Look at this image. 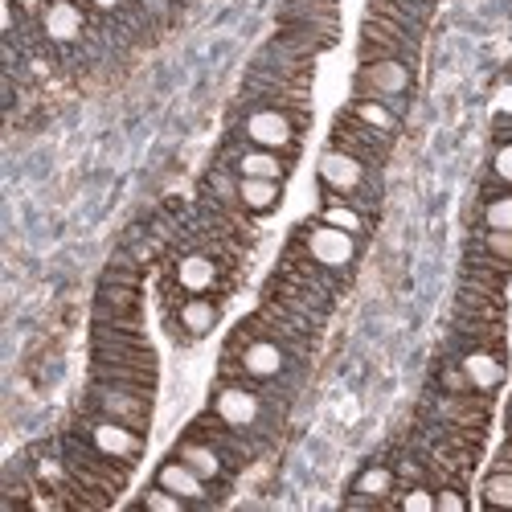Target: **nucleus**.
I'll return each instance as SVG.
<instances>
[{"label":"nucleus","mask_w":512,"mask_h":512,"mask_svg":"<svg viewBox=\"0 0 512 512\" xmlns=\"http://www.w3.org/2000/svg\"><path fill=\"white\" fill-rule=\"evenodd\" d=\"M209 410L218 414L222 422H230L234 431L250 435L263 451L275 443L279 426H283V410H279V406H271L254 386H242V381H226V377L213 381Z\"/></svg>","instance_id":"f257e3e1"},{"label":"nucleus","mask_w":512,"mask_h":512,"mask_svg":"<svg viewBox=\"0 0 512 512\" xmlns=\"http://www.w3.org/2000/svg\"><path fill=\"white\" fill-rule=\"evenodd\" d=\"M160 271L173 279L181 291H189V295H213V300H230V295L238 291V275L222 263V259H213L209 250H193V246H185V250H164L160 254Z\"/></svg>","instance_id":"f03ea898"},{"label":"nucleus","mask_w":512,"mask_h":512,"mask_svg":"<svg viewBox=\"0 0 512 512\" xmlns=\"http://www.w3.org/2000/svg\"><path fill=\"white\" fill-rule=\"evenodd\" d=\"M308 123L312 115L287 111V107H238L234 132L254 148H271V152L300 160V140L308 132Z\"/></svg>","instance_id":"7ed1b4c3"},{"label":"nucleus","mask_w":512,"mask_h":512,"mask_svg":"<svg viewBox=\"0 0 512 512\" xmlns=\"http://www.w3.org/2000/svg\"><path fill=\"white\" fill-rule=\"evenodd\" d=\"M353 95L381 99V103H390L398 115H406L410 95H414V66H410V62H398V58H369V62H357Z\"/></svg>","instance_id":"20e7f679"},{"label":"nucleus","mask_w":512,"mask_h":512,"mask_svg":"<svg viewBox=\"0 0 512 512\" xmlns=\"http://www.w3.org/2000/svg\"><path fill=\"white\" fill-rule=\"evenodd\" d=\"M152 398H156V394H140V390L111 386V381H95V377H91V381H87V390H82L78 410L115 418V422L136 426V431L148 435V426H152Z\"/></svg>","instance_id":"39448f33"},{"label":"nucleus","mask_w":512,"mask_h":512,"mask_svg":"<svg viewBox=\"0 0 512 512\" xmlns=\"http://www.w3.org/2000/svg\"><path fill=\"white\" fill-rule=\"evenodd\" d=\"M291 242L300 246L304 254H312V259L328 271H340V275H349L353 263H357V234L349 230H336L320 218H308L291 230Z\"/></svg>","instance_id":"423d86ee"},{"label":"nucleus","mask_w":512,"mask_h":512,"mask_svg":"<svg viewBox=\"0 0 512 512\" xmlns=\"http://www.w3.org/2000/svg\"><path fill=\"white\" fill-rule=\"evenodd\" d=\"M361 62L369 58H398V62H410L418 66V54H422V37L410 33L406 25L381 17V13H369L365 9V21H361Z\"/></svg>","instance_id":"0eeeda50"},{"label":"nucleus","mask_w":512,"mask_h":512,"mask_svg":"<svg viewBox=\"0 0 512 512\" xmlns=\"http://www.w3.org/2000/svg\"><path fill=\"white\" fill-rule=\"evenodd\" d=\"M74 431H78L82 439H91L103 455H111V459L123 463V467H136L140 455H144V431H136V426H123V422H115V418L78 410V414H74Z\"/></svg>","instance_id":"6e6552de"},{"label":"nucleus","mask_w":512,"mask_h":512,"mask_svg":"<svg viewBox=\"0 0 512 512\" xmlns=\"http://www.w3.org/2000/svg\"><path fill=\"white\" fill-rule=\"evenodd\" d=\"M394 140H398V136L377 132V127L361 123V119H357L353 111H345V107H340L336 119H332V148H345V152L357 156L361 164L377 168V173L390 164V156H394Z\"/></svg>","instance_id":"1a4fd4ad"},{"label":"nucleus","mask_w":512,"mask_h":512,"mask_svg":"<svg viewBox=\"0 0 512 512\" xmlns=\"http://www.w3.org/2000/svg\"><path fill=\"white\" fill-rule=\"evenodd\" d=\"M275 275H283V279H291V283H300V287H308V291L324 295L328 304H336L340 295L349 291V283H353V275H340V271H328V267H320V263L312 259V254H304V250L295 246L291 238H287V246L279 250Z\"/></svg>","instance_id":"9d476101"},{"label":"nucleus","mask_w":512,"mask_h":512,"mask_svg":"<svg viewBox=\"0 0 512 512\" xmlns=\"http://www.w3.org/2000/svg\"><path fill=\"white\" fill-rule=\"evenodd\" d=\"M181 435H193V439L213 443V447H218V451L226 455V463L234 467V476H238V472H246V467L263 455V447H259V443H254L250 435H242V431H234V426H230V422H222V418L213 414V410L197 414V418L185 426Z\"/></svg>","instance_id":"9b49d317"},{"label":"nucleus","mask_w":512,"mask_h":512,"mask_svg":"<svg viewBox=\"0 0 512 512\" xmlns=\"http://www.w3.org/2000/svg\"><path fill=\"white\" fill-rule=\"evenodd\" d=\"M213 160H222V164H230L238 177H259V181H287V173H291V156H283V152H271V148H254V144H246L242 136L234 140H226L222 148H218V156Z\"/></svg>","instance_id":"f8f14e48"},{"label":"nucleus","mask_w":512,"mask_h":512,"mask_svg":"<svg viewBox=\"0 0 512 512\" xmlns=\"http://www.w3.org/2000/svg\"><path fill=\"white\" fill-rule=\"evenodd\" d=\"M218 320H222V300H213V295H185L181 308L164 316V332L177 345H193V340L218 328Z\"/></svg>","instance_id":"ddd939ff"},{"label":"nucleus","mask_w":512,"mask_h":512,"mask_svg":"<svg viewBox=\"0 0 512 512\" xmlns=\"http://www.w3.org/2000/svg\"><path fill=\"white\" fill-rule=\"evenodd\" d=\"M369 173H377V168L361 164L357 156H349L345 148H332V144L320 152V164H316L320 189H328V193H336V197H345V201H353V197L361 193V185L369 181Z\"/></svg>","instance_id":"4468645a"},{"label":"nucleus","mask_w":512,"mask_h":512,"mask_svg":"<svg viewBox=\"0 0 512 512\" xmlns=\"http://www.w3.org/2000/svg\"><path fill=\"white\" fill-rule=\"evenodd\" d=\"M173 455H181L193 472L201 476V480H209L213 488H218L222 496H226V488L234 484V467L226 463V455L213 447V443H205V439H193V435H181L177 439V451Z\"/></svg>","instance_id":"2eb2a0df"},{"label":"nucleus","mask_w":512,"mask_h":512,"mask_svg":"<svg viewBox=\"0 0 512 512\" xmlns=\"http://www.w3.org/2000/svg\"><path fill=\"white\" fill-rule=\"evenodd\" d=\"M156 484L168 488V492H177V496L189 500V504H218V500H222V492L213 488L209 480H201L181 455L164 459V463L156 467Z\"/></svg>","instance_id":"dca6fc26"},{"label":"nucleus","mask_w":512,"mask_h":512,"mask_svg":"<svg viewBox=\"0 0 512 512\" xmlns=\"http://www.w3.org/2000/svg\"><path fill=\"white\" fill-rule=\"evenodd\" d=\"M398 472H394V463H373L365 467V472L353 480V492L345 496L349 508H386L398 492Z\"/></svg>","instance_id":"f3484780"},{"label":"nucleus","mask_w":512,"mask_h":512,"mask_svg":"<svg viewBox=\"0 0 512 512\" xmlns=\"http://www.w3.org/2000/svg\"><path fill=\"white\" fill-rule=\"evenodd\" d=\"M467 381H472L476 394H496L500 381H504V369H508V357L504 353H492V349H455Z\"/></svg>","instance_id":"a211bd4d"},{"label":"nucleus","mask_w":512,"mask_h":512,"mask_svg":"<svg viewBox=\"0 0 512 512\" xmlns=\"http://www.w3.org/2000/svg\"><path fill=\"white\" fill-rule=\"evenodd\" d=\"M320 222H328V226H336V230H349V234H357V238H365L369 230H373V213H365V209H357L353 201H345V197H336V193H328V189H320V213H316Z\"/></svg>","instance_id":"6ab92c4d"},{"label":"nucleus","mask_w":512,"mask_h":512,"mask_svg":"<svg viewBox=\"0 0 512 512\" xmlns=\"http://www.w3.org/2000/svg\"><path fill=\"white\" fill-rule=\"evenodd\" d=\"M238 201L250 218H271L283 201V181H259V177H238Z\"/></svg>","instance_id":"aec40b11"},{"label":"nucleus","mask_w":512,"mask_h":512,"mask_svg":"<svg viewBox=\"0 0 512 512\" xmlns=\"http://www.w3.org/2000/svg\"><path fill=\"white\" fill-rule=\"evenodd\" d=\"M504 312H508L504 295L467 287V283L455 287V316H467V320H504Z\"/></svg>","instance_id":"412c9836"},{"label":"nucleus","mask_w":512,"mask_h":512,"mask_svg":"<svg viewBox=\"0 0 512 512\" xmlns=\"http://www.w3.org/2000/svg\"><path fill=\"white\" fill-rule=\"evenodd\" d=\"M95 381H111V386H127L140 394H156V369L144 365H115V361H91Z\"/></svg>","instance_id":"4be33fe9"},{"label":"nucleus","mask_w":512,"mask_h":512,"mask_svg":"<svg viewBox=\"0 0 512 512\" xmlns=\"http://www.w3.org/2000/svg\"><path fill=\"white\" fill-rule=\"evenodd\" d=\"M345 111H353L361 123L377 127V132H386V136H398L402 132V115L390 107V103H381V99H365V95H353L345 103Z\"/></svg>","instance_id":"5701e85b"},{"label":"nucleus","mask_w":512,"mask_h":512,"mask_svg":"<svg viewBox=\"0 0 512 512\" xmlns=\"http://www.w3.org/2000/svg\"><path fill=\"white\" fill-rule=\"evenodd\" d=\"M472 226H488V230H512V189L480 197L476 213H472Z\"/></svg>","instance_id":"b1692460"},{"label":"nucleus","mask_w":512,"mask_h":512,"mask_svg":"<svg viewBox=\"0 0 512 512\" xmlns=\"http://www.w3.org/2000/svg\"><path fill=\"white\" fill-rule=\"evenodd\" d=\"M504 189H512V140H504V144L492 148L488 177L480 185V197H492V193H504Z\"/></svg>","instance_id":"393cba45"},{"label":"nucleus","mask_w":512,"mask_h":512,"mask_svg":"<svg viewBox=\"0 0 512 512\" xmlns=\"http://www.w3.org/2000/svg\"><path fill=\"white\" fill-rule=\"evenodd\" d=\"M480 504H488V508H512V467H496L492 463V472L480 484Z\"/></svg>","instance_id":"a878e982"},{"label":"nucleus","mask_w":512,"mask_h":512,"mask_svg":"<svg viewBox=\"0 0 512 512\" xmlns=\"http://www.w3.org/2000/svg\"><path fill=\"white\" fill-rule=\"evenodd\" d=\"M467 242L480 246L484 254H492V259H500V263L512 267V230H488V226H476L472 234H467Z\"/></svg>","instance_id":"bb28decb"},{"label":"nucleus","mask_w":512,"mask_h":512,"mask_svg":"<svg viewBox=\"0 0 512 512\" xmlns=\"http://www.w3.org/2000/svg\"><path fill=\"white\" fill-rule=\"evenodd\" d=\"M394 508H418V512H435V484H398Z\"/></svg>","instance_id":"cd10ccee"},{"label":"nucleus","mask_w":512,"mask_h":512,"mask_svg":"<svg viewBox=\"0 0 512 512\" xmlns=\"http://www.w3.org/2000/svg\"><path fill=\"white\" fill-rule=\"evenodd\" d=\"M136 504L148 508V512H181V508H189V500H181L177 492H168V488H160V484H152L148 492H140Z\"/></svg>","instance_id":"c85d7f7f"},{"label":"nucleus","mask_w":512,"mask_h":512,"mask_svg":"<svg viewBox=\"0 0 512 512\" xmlns=\"http://www.w3.org/2000/svg\"><path fill=\"white\" fill-rule=\"evenodd\" d=\"M463 508H472L463 484H439L435 488V512H463Z\"/></svg>","instance_id":"c756f323"},{"label":"nucleus","mask_w":512,"mask_h":512,"mask_svg":"<svg viewBox=\"0 0 512 512\" xmlns=\"http://www.w3.org/2000/svg\"><path fill=\"white\" fill-rule=\"evenodd\" d=\"M136 5H140L152 21H168V13H177V9L185 5V0H136Z\"/></svg>","instance_id":"7c9ffc66"},{"label":"nucleus","mask_w":512,"mask_h":512,"mask_svg":"<svg viewBox=\"0 0 512 512\" xmlns=\"http://www.w3.org/2000/svg\"><path fill=\"white\" fill-rule=\"evenodd\" d=\"M504 140H512V115L496 111V119H492V144H504Z\"/></svg>","instance_id":"2f4dec72"},{"label":"nucleus","mask_w":512,"mask_h":512,"mask_svg":"<svg viewBox=\"0 0 512 512\" xmlns=\"http://www.w3.org/2000/svg\"><path fill=\"white\" fill-rule=\"evenodd\" d=\"M496 111H500V115H512V74H504L500 91H496Z\"/></svg>","instance_id":"473e14b6"},{"label":"nucleus","mask_w":512,"mask_h":512,"mask_svg":"<svg viewBox=\"0 0 512 512\" xmlns=\"http://www.w3.org/2000/svg\"><path fill=\"white\" fill-rule=\"evenodd\" d=\"M504 422H508V431H512V402H508V414H504Z\"/></svg>","instance_id":"72a5a7b5"},{"label":"nucleus","mask_w":512,"mask_h":512,"mask_svg":"<svg viewBox=\"0 0 512 512\" xmlns=\"http://www.w3.org/2000/svg\"><path fill=\"white\" fill-rule=\"evenodd\" d=\"M426 5H435V0H426Z\"/></svg>","instance_id":"f704fd0d"}]
</instances>
